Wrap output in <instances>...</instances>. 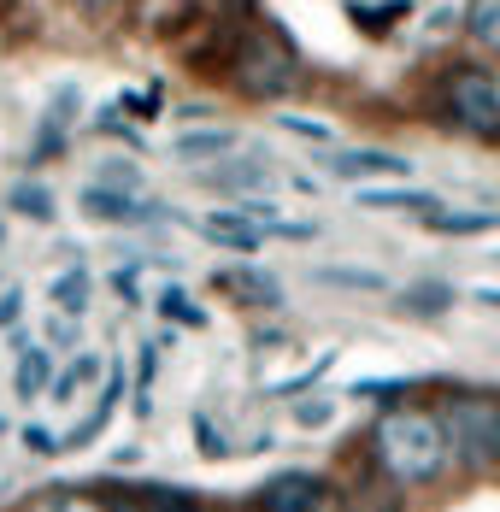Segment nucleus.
<instances>
[{"label": "nucleus", "instance_id": "1", "mask_svg": "<svg viewBox=\"0 0 500 512\" xmlns=\"http://www.w3.org/2000/svg\"><path fill=\"white\" fill-rule=\"evenodd\" d=\"M365 454H371V471L389 477L395 489H424L448 471V436H442V418L436 407H383L365 430Z\"/></svg>", "mask_w": 500, "mask_h": 512}, {"label": "nucleus", "instance_id": "2", "mask_svg": "<svg viewBox=\"0 0 500 512\" xmlns=\"http://www.w3.org/2000/svg\"><path fill=\"white\" fill-rule=\"evenodd\" d=\"M442 436L459 471H500V395L495 389H448L442 395Z\"/></svg>", "mask_w": 500, "mask_h": 512}, {"label": "nucleus", "instance_id": "3", "mask_svg": "<svg viewBox=\"0 0 500 512\" xmlns=\"http://www.w3.org/2000/svg\"><path fill=\"white\" fill-rule=\"evenodd\" d=\"M230 83L248 95V101H283L300 83V59L283 36H242L230 53Z\"/></svg>", "mask_w": 500, "mask_h": 512}, {"label": "nucleus", "instance_id": "4", "mask_svg": "<svg viewBox=\"0 0 500 512\" xmlns=\"http://www.w3.org/2000/svg\"><path fill=\"white\" fill-rule=\"evenodd\" d=\"M442 101H448V118L477 136V142H500V77L483 71V65H453L448 83H442Z\"/></svg>", "mask_w": 500, "mask_h": 512}, {"label": "nucleus", "instance_id": "5", "mask_svg": "<svg viewBox=\"0 0 500 512\" xmlns=\"http://www.w3.org/2000/svg\"><path fill=\"white\" fill-rule=\"evenodd\" d=\"M77 112H83V95L65 83L53 106L42 112V124H36V142H30V165H48V159L65 154V142H71V124H77Z\"/></svg>", "mask_w": 500, "mask_h": 512}, {"label": "nucleus", "instance_id": "6", "mask_svg": "<svg viewBox=\"0 0 500 512\" xmlns=\"http://www.w3.org/2000/svg\"><path fill=\"white\" fill-rule=\"evenodd\" d=\"M77 206L89 218H100V224H153V218H165V206L142 201V195H124V189H100V183H89Z\"/></svg>", "mask_w": 500, "mask_h": 512}, {"label": "nucleus", "instance_id": "7", "mask_svg": "<svg viewBox=\"0 0 500 512\" xmlns=\"http://www.w3.org/2000/svg\"><path fill=\"white\" fill-rule=\"evenodd\" d=\"M318 495H324V477H312V471H277V477H265L253 512H312Z\"/></svg>", "mask_w": 500, "mask_h": 512}, {"label": "nucleus", "instance_id": "8", "mask_svg": "<svg viewBox=\"0 0 500 512\" xmlns=\"http://www.w3.org/2000/svg\"><path fill=\"white\" fill-rule=\"evenodd\" d=\"M206 183L218 189V195H259V189H271V165L265 159H218V165H206Z\"/></svg>", "mask_w": 500, "mask_h": 512}, {"label": "nucleus", "instance_id": "9", "mask_svg": "<svg viewBox=\"0 0 500 512\" xmlns=\"http://www.w3.org/2000/svg\"><path fill=\"white\" fill-rule=\"evenodd\" d=\"M200 236L218 242V248H230V254H253L265 242V224L248 218V212H212V218H200Z\"/></svg>", "mask_w": 500, "mask_h": 512}, {"label": "nucleus", "instance_id": "10", "mask_svg": "<svg viewBox=\"0 0 500 512\" xmlns=\"http://www.w3.org/2000/svg\"><path fill=\"white\" fill-rule=\"evenodd\" d=\"M171 154L183 159V165H218V159L236 154V130H224V124H212V130H183V136L171 142Z\"/></svg>", "mask_w": 500, "mask_h": 512}, {"label": "nucleus", "instance_id": "11", "mask_svg": "<svg viewBox=\"0 0 500 512\" xmlns=\"http://www.w3.org/2000/svg\"><path fill=\"white\" fill-rule=\"evenodd\" d=\"M330 171H342V177H412V165L400 154H377V148H359V154L336 148L330 154Z\"/></svg>", "mask_w": 500, "mask_h": 512}, {"label": "nucleus", "instance_id": "12", "mask_svg": "<svg viewBox=\"0 0 500 512\" xmlns=\"http://www.w3.org/2000/svg\"><path fill=\"white\" fill-rule=\"evenodd\" d=\"M224 295H236V301H248V307H277L283 301V289H277V277H265V271H218L212 277Z\"/></svg>", "mask_w": 500, "mask_h": 512}, {"label": "nucleus", "instance_id": "13", "mask_svg": "<svg viewBox=\"0 0 500 512\" xmlns=\"http://www.w3.org/2000/svg\"><path fill=\"white\" fill-rule=\"evenodd\" d=\"M24 512H112V507L100 501L95 489H77V483H53V489H42V495H30V501H24Z\"/></svg>", "mask_w": 500, "mask_h": 512}, {"label": "nucleus", "instance_id": "14", "mask_svg": "<svg viewBox=\"0 0 500 512\" xmlns=\"http://www.w3.org/2000/svg\"><path fill=\"white\" fill-rule=\"evenodd\" d=\"M353 201L371 206V212H424V218H430V212H442L430 189H400V183H395V189H359Z\"/></svg>", "mask_w": 500, "mask_h": 512}, {"label": "nucleus", "instance_id": "15", "mask_svg": "<svg viewBox=\"0 0 500 512\" xmlns=\"http://www.w3.org/2000/svg\"><path fill=\"white\" fill-rule=\"evenodd\" d=\"M12 389H18V401H36V395H48V389H53V354H48V348H24V354H18Z\"/></svg>", "mask_w": 500, "mask_h": 512}, {"label": "nucleus", "instance_id": "16", "mask_svg": "<svg viewBox=\"0 0 500 512\" xmlns=\"http://www.w3.org/2000/svg\"><path fill=\"white\" fill-rule=\"evenodd\" d=\"M312 283H324V289H359V295H383L389 289V277L371 271V265H318Z\"/></svg>", "mask_w": 500, "mask_h": 512}, {"label": "nucleus", "instance_id": "17", "mask_svg": "<svg viewBox=\"0 0 500 512\" xmlns=\"http://www.w3.org/2000/svg\"><path fill=\"white\" fill-rule=\"evenodd\" d=\"M348 18L359 24V30H371V36H383L389 24H406L412 18V0H353Z\"/></svg>", "mask_w": 500, "mask_h": 512}, {"label": "nucleus", "instance_id": "18", "mask_svg": "<svg viewBox=\"0 0 500 512\" xmlns=\"http://www.w3.org/2000/svg\"><path fill=\"white\" fill-rule=\"evenodd\" d=\"M100 377H106V371H100V359L95 354H77L65 371H53V389H48V395H53V401H71L77 389H89V383H100Z\"/></svg>", "mask_w": 500, "mask_h": 512}, {"label": "nucleus", "instance_id": "19", "mask_svg": "<svg viewBox=\"0 0 500 512\" xmlns=\"http://www.w3.org/2000/svg\"><path fill=\"white\" fill-rule=\"evenodd\" d=\"M53 307L59 312H71V318H83V307H89V271H83V265H71V271H59V277H53Z\"/></svg>", "mask_w": 500, "mask_h": 512}, {"label": "nucleus", "instance_id": "20", "mask_svg": "<svg viewBox=\"0 0 500 512\" xmlns=\"http://www.w3.org/2000/svg\"><path fill=\"white\" fill-rule=\"evenodd\" d=\"M465 30H471V42H477V48L500 53V0H471Z\"/></svg>", "mask_w": 500, "mask_h": 512}, {"label": "nucleus", "instance_id": "21", "mask_svg": "<svg viewBox=\"0 0 500 512\" xmlns=\"http://www.w3.org/2000/svg\"><path fill=\"white\" fill-rule=\"evenodd\" d=\"M495 224H500L495 212H430L436 236H489Z\"/></svg>", "mask_w": 500, "mask_h": 512}, {"label": "nucleus", "instance_id": "22", "mask_svg": "<svg viewBox=\"0 0 500 512\" xmlns=\"http://www.w3.org/2000/svg\"><path fill=\"white\" fill-rule=\"evenodd\" d=\"M448 307H453L448 283H418V289L400 295V312H412V318H436V312H448Z\"/></svg>", "mask_w": 500, "mask_h": 512}, {"label": "nucleus", "instance_id": "23", "mask_svg": "<svg viewBox=\"0 0 500 512\" xmlns=\"http://www.w3.org/2000/svg\"><path fill=\"white\" fill-rule=\"evenodd\" d=\"M95 183H100V189H124V195H142V165H130V159H100Z\"/></svg>", "mask_w": 500, "mask_h": 512}, {"label": "nucleus", "instance_id": "24", "mask_svg": "<svg viewBox=\"0 0 500 512\" xmlns=\"http://www.w3.org/2000/svg\"><path fill=\"white\" fill-rule=\"evenodd\" d=\"M12 212H24V218H36V224H53V195L42 183H18V189H12Z\"/></svg>", "mask_w": 500, "mask_h": 512}, {"label": "nucleus", "instance_id": "25", "mask_svg": "<svg viewBox=\"0 0 500 512\" xmlns=\"http://www.w3.org/2000/svg\"><path fill=\"white\" fill-rule=\"evenodd\" d=\"M412 395V377H365L353 383V401H406Z\"/></svg>", "mask_w": 500, "mask_h": 512}, {"label": "nucleus", "instance_id": "26", "mask_svg": "<svg viewBox=\"0 0 500 512\" xmlns=\"http://www.w3.org/2000/svg\"><path fill=\"white\" fill-rule=\"evenodd\" d=\"M159 312H165V318H171V324H183V330H200V324H206V312H200L195 301H189V295H183V289H177V283H171V289H165V295H159Z\"/></svg>", "mask_w": 500, "mask_h": 512}, {"label": "nucleus", "instance_id": "27", "mask_svg": "<svg viewBox=\"0 0 500 512\" xmlns=\"http://www.w3.org/2000/svg\"><path fill=\"white\" fill-rule=\"evenodd\" d=\"M195 448H200V460H230V442L212 424V412H195Z\"/></svg>", "mask_w": 500, "mask_h": 512}, {"label": "nucleus", "instance_id": "28", "mask_svg": "<svg viewBox=\"0 0 500 512\" xmlns=\"http://www.w3.org/2000/svg\"><path fill=\"white\" fill-rule=\"evenodd\" d=\"M277 124H283V130H289V136H300V142H324V148H330V142H336V130H330V124H324V118H306V112H283V118H277Z\"/></svg>", "mask_w": 500, "mask_h": 512}, {"label": "nucleus", "instance_id": "29", "mask_svg": "<svg viewBox=\"0 0 500 512\" xmlns=\"http://www.w3.org/2000/svg\"><path fill=\"white\" fill-rule=\"evenodd\" d=\"M259 224H265V236H277V242H312V236H318V224H295V218H277V212L259 218Z\"/></svg>", "mask_w": 500, "mask_h": 512}, {"label": "nucleus", "instance_id": "30", "mask_svg": "<svg viewBox=\"0 0 500 512\" xmlns=\"http://www.w3.org/2000/svg\"><path fill=\"white\" fill-rule=\"evenodd\" d=\"M330 412H336L330 401H300V407H295V424H300V430H324V424H330Z\"/></svg>", "mask_w": 500, "mask_h": 512}, {"label": "nucleus", "instance_id": "31", "mask_svg": "<svg viewBox=\"0 0 500 512\" xmlns=\"http://www.w3.org/2000/svg\"><path fill=\"white\" fill-rule=\"evenodd\" d=\"M324 371H330V354L318 359V365H312V371H300V377H289V383H271V395H300V389H312V383H318V377H324Z\"/></svg>", "mask_w": 500, "mask_h": 512}, {"label": "nucleus", "instance_id": "32", "mask_svg": "<svg viewBox=\"0 0 500 512\" xmlns=\"http://www.w3.org/2000/svg\"><path fill=\"white\" fill-rule=\"evenodd\" d=\"M48 336H53V348H77V318H71V312H59V318L48 324Z\"/></svg>", "mask_w": 500, "mask_h": 512}, {"label": "nucleus", "instance_id": "33", "mask_svg": "<svg viewBox=\"0 0 500 512\" xmlns=\"http://www.w3.org/2000/svg\"><path fill=\"white\" fill-rule=\"evenodd\" d=\"M24 307V289H12V283H0V330H12V318Z\"/></svg>", "mask_w": 500, "mask_h": 512}, {"label": "nucleus", "instance_id": "34", "mask_svg": "<svg viewBox=\"0 0 500 512\" xmlns=\"http://www.w3.org/2000/svg\"><path fill=\"white\" fill-rule=\"evenodd\" d=\"M24 448H30V454H59V436H48L42 424H30V430H24Z\"/></svg>", "mask_w": 500, "mask_h": 512}, {"label": "nucleus", "instance_id": "35", "mask_svg": "<svg viewBox=\"0 0 500 512\" xmlns=\"http://www.w3.org/2000/svg\"><path fill=\"white\" fill-rule=\"evenodd\" d=\"M112 295H118V301H142V295H136V265L112 271Z\"/></svg>", "mask_w": 500, "mask_h": 512}, {"label": "nucleus", "instance_id": "36", "mask_svg": "<svg viewBox=\"0 0 500 512\" xmlns=\"http://www.w3.org/2000/svg\"><path fill=\"white\" fill-rule=\"evenodd\" d=\"M453 24H459V12H453V6H442V12H430V24H424V36H448Z\"/></svg>", "mask_w": 500, "mask_h": 512}, {"label": "nucleus", "instance_id": "37", "mask_svg": "<svg viewBox=\"0 0 500 512\" xmlns=\"http://www.w3.org/2000/svg\"><path fill=\"white\" fill-rule=\"evenodd\" d=\"M100 130H106V136H124V142H142V136H136V130H130L118 112H106V118H100Z\"/></svg>", "mask_w": 500, "mask_h": 512}, {"label": "nucleus", "instance_id": "38", "mask_svg": "<svg viewBox=\"0 0 500 512\" xmlns=\"http://www.w3.org/2000/svg\"><path fill=\"white\" fill-rule=\"evenodd\" d=\"M312 512H353V507H348V501H342V495H330V489H324V495L312 501Z\"/></svg>", "mask_w": 500, "mask_h": 512}, {"label": "nucleus", "instance_id": "39", "mask_svg": "<svg viewBox=\"0 0 500 512\" xmlns=\"http://www.w3.org/2000/svg\"><path fill=\"white\" fill-rule=\"evenodd\" d=\"M253 348H283V330H253Z\"/></svg>", "mask_w": 500, "mask_h": 512}, {"label": "nucleus", "instance_id": "40", "mask_svg": "<svg viewBox=\"0 0 500 512\" xmlns=\"http://www.w3.org/2000/svg\"><path fill=\"white\" fill-rule=\"evenodd\" d=\"M477 301H483V307H500V289H477Z\"/></svg>", "mask_w": 500, "mask_h": 512}, {"label": "nucleus", "instance_id": "41", "mask_svg": "<svg viewBox=\"0 0 500 512\" xmlns=\"http://www.w3.org/2000/svg\"><path fill=\"white\" fill-rule=\"evenodd\" d=\"M77 6H89V12H106V6H112V0H77Z\"/></svg>", "mask_w": 500, "mask_h": 512}, {"label": "nucleus", "instance_id": "42", "mask_svg": "<svg viewBox=\"0 0 500 512\" xmlns=\"http://www.w3.org/2000/svg\"><path fill=\"white\" fill-rule=\"evenodd\" d=\"M183 512H212V507H206V501H200V507H183Z\"/></svg>", "mask_w": 500, "mask_h": 512}, {"label": "nucleus", "instance_id": "43", "mask_svg": "<svg viewBox=\"0 0 500 512\" xmlns=\"http://www.w3.org/2000/svg\"><path fill=\"white\" fill-rule=\"evenodd\" d=\"M118 512H142V507H130V501H124V507H118Z\"/></svg>", "mask_w": 500, "mask_h": 512}, {"label": "nucleus", "instance_id": "44", "mask_svg": "<svg viewBox=\"0 0 500 512\" xmlns=\"http://www.w3.org/2000/svg\"><path fill=\"white\" fill-rule=\"evenodd\" d=\"M0 436H6V418H0Z\"/></svg>", "mask_w": 500, "mask_h": 512}, {"label": "nucleus", "instance_id": "45", "mask_svg": "<svg viewBox=\"0 0 500 512\" xmlns=\"http://www.w3.org/2000/svg\"><path fill=\"white\" fill-rule=\"evenodd\" d=\"M0 236H6V230H0Z\"/></svg>", "mask_w": 500, "mask_h": 512}]
</instances>
